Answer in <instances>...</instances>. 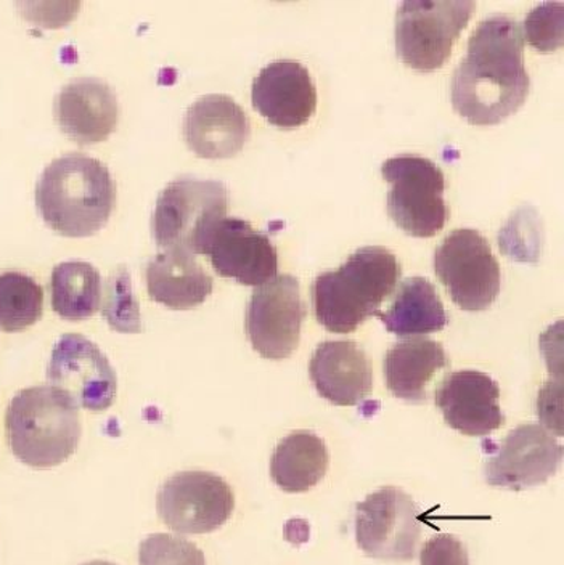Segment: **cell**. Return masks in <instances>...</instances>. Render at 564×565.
I'll return each instance as SVG.
<instances>
[{
	"mask_svg": "<svg viewBox=\"0 0 564 565\" xmlns=\"http://www.w3.org/2000/svg\"><path fill=\"white\" fill-rule=\"evenodd\" d=\"M531 77L524 63L523 28L514 18H485L468 41L453 76V104L464 118L491 126L526 100Z\"/></svg>",
	"mask_w": 564,
	"mask_h": 565,
	"instance_id": "cell-1",
	"label": "cell"
},
{
	"mask_svg": "<svg viewBox=\"0 0 564 565\" xmlns=\"http://www.w3.org/2000/svg\"><path fill=\"white\" fill-rule=\"evenodd\" d=\"M116 182L98 158L72 151L52 159L36 183V206L55 232L86 236L107 224Z\"/></svg>",
	"mask_w": 564,
	"mask_h": 565,
	"instance_id": "cell-2",
	"label": "cell"
},
{
	"mask_svg": "<svg viewBox=\"0 0 564 565\" xmlns=\"http://www.w3.org/2000/svg\"><path fill=\"white\" fill-rule=\"evenodd\" d=\"M401 275L396 254L383 246L361 247L337 270L323 271L313 280L317 321L330 333H354L366 318L380 312Z\"/></svg>",
	"mask_w": 564,
	"mask_h": 565,
	"instance_id": "cell-3",
	"label": "cell"
},
{
	"mask_svg": "<svg viewBox=\"0 0 564 565\" xmlns=\"http://www.w3.org/2000/svg\"><path fill=\"white\" fill-rule=\"evenodd\" d=\"M6 433L21 462L34 469L55 468L79 447V408L54 387L23 388L7 408Z\"/></svg>",
	"mask_w": 564,
	"mask_h": 565,
	"instance_id": "cell-4",
	"label": "cell"
},
{
	"mask_svg": "<svg viewBox=\"0 0 564 565\" xmlns=\"http://www.w3.org/2000/svg\"><path fill=\"white\" fill-rule=\"evenodd\" d=\"M228 189L214 179L181 175L158 194L151 232L163 249L203 254L214 225L227 215Z\"/></svg>",
	"mask_w": 564,
	"mask_h": 565,
	"instance_id": "cell-5",
	"label": "cell"
},
{
	"mask_svg": "<svg viewBox=\"0 0 564 565\" xmlns=\"http://www.w3.org/2000/svg\"><path fill=\"white\" fill-rule=\"evenodd\" d=\"M382 174L391 183L387 214L402 230L429 238L444 228L449 218L444 201L446 177L435 161L400 154L383 162Z\"/></svg>",
	"mask_w": 564,
	"mask_h": 565,
	"instance_id": "cell-6",
	"label": "cell"
},
{
	"mask_svg": "<svg viewBox=\"0 0 564 565\" xmlns=\"http://www.w3.org/2000/svg\"><path fill=\"white\" fill-rule=\"evenodd\" d=\"M475 9L470 0H405L396 13L397 55L414 70L440 68Z\"/></svg>",
	"mask_w": 564,
	"mask_h": 565,
	"instance_id": "cell-7",
	"label": "cell"
},
{
	"mask_svg": "<svg viewBox=\"0 0 564 565\" xmlns=\"http://www.w3.org/2000/svg\"><path fill=\"white\" fill-rule=\"evenodd\" d=\"M435 270L454 302L468 312L489 309L499 296V260L478 230H453L436 249Z\"/></svg>",
	"mask_w": 564,
	"mask_h": 565,
	"instance_id": "cell-8",
	"label": "cell"
},
{
	"mask_svg": "<svg viewBox=\"0 0 564 565\" xmlns=\"http://www.w3.org/2000/svg\"><path fill=\"white\" fill-rule=\"evenodd\" d=\"M419 536L418 504L397 487H383L355 508V542L373 559L408 563Z\"/></svg>",
	"mask_w": 564,
	"mask_h": 565,
	"instance_id": "cell-9",
	"label": "cell"
},
{
	"mask_svg": "<svg viewBox=\"0 0 564 565\" xmlns=\"http://www.w3.org/2000/svg\"><path fill=\"white\" fill-rule=\"evenodd\" d=\"M234 510V490L214 472H178L166 480L157 497L161 521L183 535L216 532Z\"/></svg>",
	"mask_w": 564,
	"mask_h": 565,
	"instance_id": "cell-10",
	"label": "cell"
},
{
	"mask_svg": "<svg viewBox=\"0 0 564 565\" xmlns=\"http://www.w3.org/2000/svg\"><path fill=\"white\" fill-rule=\"evenodd\" d=\"M49 386L68 395L77 408L105 412L115 404L118 377L108 356L79 333L63 334L52 349Z\"/></svg>",
	"mask_w": 564,
	"mask_h": 565,
	"instance_id": "cell-11",
	"label": "cell"
},
{
	"mask_svg": "<svg viewBox=\"0 0 564 565\" xmlns=\"http://www.w3.org/2000/svg\"><path fill=\"white\" fill-rule=\"evenodd\" d=\"M305 318L298 278L277 275L253 292L246 307V334L264 359H288L298 349Z\"/></svg>",
	"mask_w": 564,
	"mask_h": 565,
	"instance_id": "cell-12",
	"label": "cell"
},
{
	"mask_svg": "<svg viewBox=\"0 0 564 565\" xmlns=\"http://www.w3.org/2000/svg\"><path fill=\"white\" fill-rule=\"evenodd\" d=\"M562 459V444L545 427L521 424L486 462V480L489 486L521 492L545 483L558 471Z\"/></svg>",
	"mask_w": 564,
	"mask_h": 565,
	"instance_id": "cell-13",
	"label": "cell"
},
{
	"mask_svg": "<svg viewBox=\"0 0 564 565\" xmlns=\"http://www.w3.org/2000/svg\"><path fill=\"white\" fill-rule=\"evenodd\" d=\"M203 254L210 256L219 275L242 285L257 288L277 277V247L269 235L245 218H221L207 236Z\"/></svg>",
	"mask_w": 564,
	"mask_h": 565,
	"instance_id": "cell-14",
	"label": "cell"
},
{
	"mask_svg": "<svg viewBox=\"0 0 564 565\" xmlns=\"http://www.w3.org/2000/svg\"><path fill=\"white\" fill-rule=\"evenodd\" d=\"M499 401L497 381L476 370L447 374L436 391V405L444 422L468 437L489 436L506 424Z\"/></svg>",
	"mask_w": 564,
	"mask_h": 565,
	"instance_id": "cell-15",
	"label": "cell"
},
{
	"mask_svg": "<svg viewBox=\"0 0 564 565\" xmlns=\"http://www.w3.org/2000/svg\"><path fill=\"white\" fill-rule=\"evenodd\" d=\"M252 100L267 121L292 129L308 122L316 113L317 87L302 63L275 60L253 81Z\"/></svg>",
	"mask_w": 564,
	"mask_h": 565,
	"instance_id": "cell-16",
	"label": "cell"
},
{
	"mask_svg": "<svg viewBox=\"0 0 564 565\" xmlns=\"http://www.w3.org/2000/svg\"><path fill=\"white\" fill-rule=\"evenodd\" d=\"M182 132L199 157L228 158L245 147L252 124L232 95L206 94L187 108Z\"/></svg>",
	"mask_w": 564,
	"mask_h": 565,
	"instance_id": "cell-17",
	"label": "cell"
},
{
	"mask_svg": "<svg viewBox=\"0 0 564 565\" xmlns=\"http://www.w3.org/2000/svg\"><path fill=\"white\" fill-rule=\"evenodd\" d=\"M54 115L72 139L95 143L107 139L118 124V95L102 77H74L55 95Z\"/></svg>",
	"mask_w": 564,
	"mask_h": 565,
	"instance_id": "cell-18",
	"label": "cell"
},
{
	"mask_svg": "<svg viewBox=\"0 0 564 565\" xmlns=\"http://www.w3.org/2000/svg\"><path fill=\"white\" fill-rule=\"evenodd\" d=\"M309 376L317 394L337 406L359 405L373 388L372 363L354 341H326L317 345Z\"/></svg>",
	"mask_w": 564,
	"mask_h": 565,
	"instance_id": "cell-19",
	"label": "cell"
},
{
	"mask_svg": "<svg viewBox=\"0 0 564 565\" xmlns=\"http://www.w3.org/2000/svg\"><path fill=\"white\" fill-rule=\"evenodd\" d=\"M148 295L169 309L187 310L200 306L213 292L214 281L192 253L163 249L148 260Z\"/></svg>",
	"mask_w": 564,
	"mask_h": 565,
	"instance_id": "cell-20",
	"label": "cell"
},
{
	"mask_svg": "<svg viewBox=\"0 0 564 565\" xmlns=\"http://www.w3.org/2000/svg\"><path fill=\"white\" fill-rule=\"evenodd\" d=\"M449 359L444 345L433 339L417 338L397 342L384 356V380L394 397L425 402L426 388Z\"/></svg>",
	"mask_w": 564,
	"mask_h": 565,
	"instance_id": "cell-21",
	"label": "cell"
},
{
	"mask_svg": "<svg viewBox=\"0 0 564 565\" xmlns=\"http://www.w3.org/2000/svg\"><path fill=\"white\" fill-rule=\"evenodd\" d=\"M375 317L383 321L390 333L400 338L437 333L449 323L436 286L423 277L402 281L390 309L386 312L380 310Z\"/></svg>",
	"mask_w": 564,
	"mask_h": 565,
	"instance_id": "cell-22",
	"label": "cell"
},
{
	"mask_svg": "<svg viewBox=\"0 0 564 565\" xmlns=\"http://www.w3.org/2000/svg\"><path fill=\"white\" fill-rule=\"evenodd\" d=\"M330 466L326 440L310 430H296L280 440L270 459V477L287 493L309 492Z\"/></svg>",
	"mask_w": 564,
	"mask_h": 565,
	"instance_id": "cell-23",
	"label": "cell"
},
{
	"mask_svg": "<svg viewBox=\"0 0 564 565\" xmlns=\"http://www.w3.org/2000/svg\"><path fill=\"white\" fill-rule=\"evenodd\" d=\"M52 307L66 320H84L97 312L104 295L97 268L86 260L56 264L51 280Z\"/></svg>",
	"mask_w": 564,
	"mask_h": 565,
	"instance_id": "cell-24",
	"label": "cell"
},
{
	"mask_svg": "<svg viewBox=\"0 0 564 565\" xmlns=\"http://www.w3.org/2000/svg\"><path fill=\"white\" fill-rule=\"evenodd\" d=\"M44 312V289L19 270L0 274V330L20 333L33 327Z\"/></svg>",
	"mask_w": 564,
	"mask_h": 565,
	"instance_id": "cell-25",
	"label": "cell"
},
{
	"mask_svg": "<svg viewBox=\"0 0 564 565\" xmlns=\"http://www.w3.org/2000/svg\"><path fill=\"white\" fill-rule=\"evenodd\" d=\"M104 316L109 327L121 333H140L142 331V318H140L139 300L132 292V281L128 268L119 265L107 282H105Z\"/></svg>",
	"mask_w": 564,
	"mask_h": 565,
	"instance_id": "cell-26",
	"label": "cell"
},
{
	"mask_svg": "<svg viewBox=\"0 0 564 565\" xmlns=\"http://www.w3.org/2000/svg\"><path fill=\"white\" fill-rule=\"evenodd\" d=\"M140 565H206L195 543L169 533H153L139 547Z\"/></svg>",
	"mask_w": 564,
	"mask_h": 565,
	"instance_id": "cell-27",
	"label": "cell"
},
{
	"mask_svg": "<svg viewBox=\"0 0 564 565\" xmlns=\"http://www.w3.org/2000/svg\"><path fill=\"white\" fill-rule=\"evenodd\" d=\"M563 2L534 7L524 20V41L541 52H552L563 44Z\"/></svg>",
	"mask_w": 564,
	"mask_h": 565,
	"instance_id": "cell-28",
	"label": "cell"
},
{
	"mask_svg": "<svg viewBox=\"0 0 564 565\" xmlns=\"http://www.w3.org/2000/svg\"><path fill=\"white\" fill-rule=\"evenodd\" d=\"M419 565H470V556L460 539L439 533L423 545Z\"/></svg>",
	"mask_w": 564,
	"mask_h": 565,
	"instance_id": "cell-29",
	"label": "cell"
},
{
	"mask_svg": "<svg viewBox=\"0 0 564 565\" xmlns=\"http://www.w3.org/2000/svg\"><path fill=\"white\" fill-rule=\"evenodd\" d=\"M83 565H116V564L108 563V561H91V563L83 564Z\"/></svg>",
	"mask_w": 564,
	"mask_h": 565,
	"instance_id": "cell-30",
	"label": "cell"
}]
</instances>
